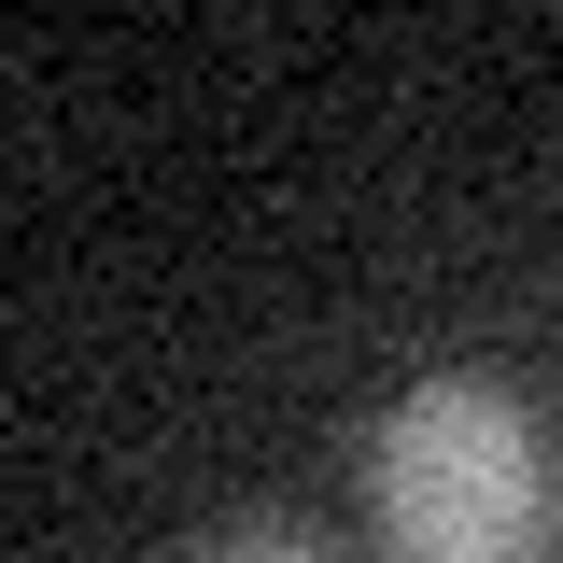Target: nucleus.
I'll return each mask as SVG.
<instances>
[{"mask_svg":"<svg viewBox=\"0 0 563 563\" xmlns=\"http://www.w3.org/2000/svg\"><path fill=\"white\" fill-rule=\"evenodd\" d=\"M366 521L395 563H536L550 550V437L536 409L451 366L366 422Z\"/></svg>","mask_w":563,"mask_h":563,"instance_id":"nucleus-1","label":"nucleus"},{"mask_svg":"<svg viewBox=\"0 0 563 563\" xmlns=\"http://www.w3.org/2000/svg\"><path fill=\"white\" fill-rule=\"evenodd\" d=\"M184 563H324V550H310L296 521H225V536H198Z\"/></svg>","mask_w":563,"mask_h":563,"instance_id":"nucleus-2","label":"nucleus"}]
</instances>
